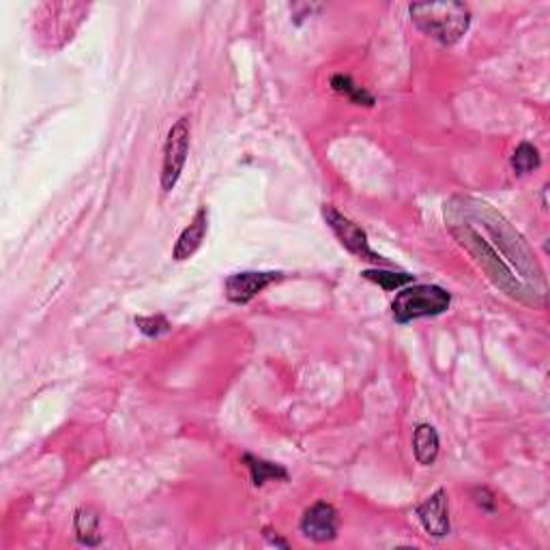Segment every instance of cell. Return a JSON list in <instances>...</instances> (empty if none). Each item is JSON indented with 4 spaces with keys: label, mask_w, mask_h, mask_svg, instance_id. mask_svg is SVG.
I'll return each instance as SVG.
<instances>
[{
    "label": "cell",
    "mask_w": 550,
    "mask_h": 550,
    "mask_svg": "<svg viewBox=\"0 0 550 550\" xmlns=\"http://www.w3.org/2000/svg\"><path fill=\"white\" fill-rule=\"evenodd\" d=\"M282 280L280 271H241V274H232L226 277V297L232 303H249L257 299L265 288Z\"/></svg>",
    "instance_id": "cell-6"
},
{
    "label": "cell",
    "mask_w": 550,
    "mask_h": 550,
    "mask_svg": "<svg viewBox=\"0 0 550 550\" xmlns=\"http://www.w3.org/2000/svg\"><path fill=\"white\" fill-rule=\"evenodd\" d=\"M323 218L327 226L333 230V235L340 239L342 246L351 254H355V257L368 260L372 265H389L381 254H376L374 249L370 248L368 235H365L364 228H359L353 220H348L347 215L340 213L333 204H323Z\"/></svg>",
    "instance_id": "cell-5"
},
{
    "label": "cell",
    "mask_w": 550,
    "mask_h": 550,
    "mask_svg": "<svg viewBox=\"0 0 550 550\" xmlns=\"http://www.w3.org/2000/svg\"><path fill=\"white\" fill-rule=\"evenodd\" d=\"M74 529L76 537L82 546H99L102 544V533H99V514L91 505H82L74 514Z\"/></svg>",
    "instance_id": "cell-10"
},
{
    "label": "cell",
    "mask_w": 550,
    "mask_h": 550,
    "mask_svg": "<svg viewBox=\"0 0 550 550\" xmlns=\"http://www.w3.org/2000/svg\"><path fill=\"white\" fill-rule=\"evenodd\" d=\"M190 138L192 127L190 119L183 116L170 127L164 144V162H162V190L172 192L179 183L183 168H185L187 155H190Z\"/></svg>",
    "instance_id": "cell-4"
},
{
    "label": "cell",
    "mask_w": 550,
    "mask_h": 550,
    "mask_svg": "<svg viewBox=\"0 0 550 550\" xmlns=\"http://www.w3.org/2000/svg\"><path fill=\"white\" fill-rule=\"evenodd\" d=\"M265 537H266V540H269L271 544H275V546H280V548H288V542H286V540H282V537L277 536V531L269 529V527H266V529H265Z\"/></svg>",
    "instance_id": "cell-18"
},
{
    "label": "cell",
    "mask_w": 550,
    "mask_h": 550,
    "mask_svg": "<svg viewBox=\"0 0 550 550\" xmlns=\"http://www.w3.org/2000/svg\"><path fill=\"white\" fill-rule=\"evenodd\" d=\"M542 166L540 151L531 142H520L512 155V168L516 175H529Z\"/></svg>",
    "instance_id": "cell-14"
},
{
    "label": "cell",
    "mask_w": 550,
    "mask_h": 550,
    "mask_svg": "<svg viewBox=\"0 0 550 550\" xmlns=\"http://www.w3.org/2000/svg\"><path fill=\"white\" fill-rule=\"evenodd\" d=\"M410 20L418 29L441 46H454L466 35L471 26V9L464 3H413L409 7Z\"/></svg>",
    "instance_id": "cell-1"
},
{
    "label": "cell",
    "mask_w": 550,
    "mask_h": 550,
    "mask_svg": "<svg viewBox=\"0 0 550 550\" xmlns=\"http://www.w3.org/2000/svg\"><path fill=\"white\" fill-rule=\"evenodd\" d=\"M361 275H364L365 280L379 284L383 291H396V288H402L415 282V275L410 274H393V271H383V269H368Z\"/></svg>",
    "instance_id": "cell-15"
},
{
    "label": "cell",
    "mask_w": 550,
    "mask_h": 550,
    "mask_svg": "<svg viewBox=\"0 0 550 550\" xmlns=\"http://www.w3.org/2000/svg\"><path fill=\"white\" fill-rule=\"evenodd\" d=\"M415 512H418V518L421 525H424L428 536L437 537V540L449 536L452 525H449L447 492L443 491V488H438V491L435 494H430L426 501H421Z\"/></svg>",
    "instance_id": "cell-8"
},
{
    "label": "cell",
    "mask_w": 550,
    "mask_h": 550,
    "mask_svg": "<svg viewBox=\"0 0 550 550\" xmlns=\"http://www.w3.org/2000/svg\"><path fill=\"white\" fill-rule=\"evenodd\" d=\"M438 435L437 430L430 424H419L413 432V454L418 458L419 464L430 466L435 464L437 455H438Z\"/></svg>",
    "instance_id": "cell-11"
},
{
    "label": "cell",
    "mask_w": 550,
    "mask_h": 550,
    "mask_svg": "<svg viewBox=\"0 0 550 550\" xmlns=\"http://www.w3.org/2000/svg\"><path fill=\"white\" fill-rule=\"evenodd\" d=\"M299 529L308 540L316 544H325L336 540L338 536V512L331 503L316 501L310 505L302 516Z\"/></svg>",
    "instance_id": "cell-7"
},
{
    "label": "cell",
    "mask_w": 550,
    "mask_h": 550,
    "mask_svg": "<svg viewBox=\"0 0 550 550\" xmlns=\"http://www.w3.org/2000/svg\"><path fill=\"white\" fill-rule=\"evenodd\" d=\"M243 464L249 469L254 486H265L266 482H288V471L282 464L269 463V460L257 458V455L246 454L243 455Z\"/></svg>",
    "instance_id": "cell-12"
},
{
    "label": "cell",
    "mask_w": 550,
    "mask_h": 550,
    "mask_svg": "<svg viewBox=\"0 0 550 550\" xmlns=\"http://www.w3.org/2000/svg\"><path fill=\"white\" fill-rule=\"evenodd\" d=\"M454 237L458 239L460 243H463V248H466L471 252V257H473L477 263L484 266V271L488 275H491V280L497 284L501 291H505L508 294H512L516 299H522L525 302V286L520 284L518 280L512 275V271L508 269V266L503 265V260L497 257V252L488 246V241L480 237V232H475L473 228L464 226V228H454Z\"/></svg>",
    "instance_id": "cell-3"
},
{
    "label": "cell",
    "mask_w": 550,
    "mask_h": 550,
    "mask_svg": "<svg viewBox=\"0 0 550 550\" xmlns=\"http://www.w3.org/2000/svg\"><path fill=\"white\" fill-rule=\"evenodd\" d=\"M449 303H452V294L443 286L415 284L396 294L392 302V314L396 323L407 325L410 320L447 312Z\"/></svg>",
    "instance_id": "cell-2"
},
{
    "label": "cell",
    "mask_w": 550,
    "mask_h": 550,
    "mask_svg": "<svg viewBox=\"0 0 550 550\" xmlns=\"http://www.w3.org/2000/svg\"><path fill=\"white\" fill-rule=\"evenodd\" d=\"M471 494H473V501L477 508L482 509V512L492 514L494 509H497V499H494V494L488 491V488H475Z\"/></svg>",
    "instance_id": "cell-17"
},
{
    "label": "cell",
    "mask_w": 550,
    "mask_h": 550,
    "mask_svg": "<svg viewBox=\"0 0 550 550\" xmlns=\"http://www.w3.org/2000/svg\"><path fill=\"white\" fill-rule=\"evenodd\" d=\"M207 230H209V209L200 207L196 211V215H194V220L190 221V226H185V230L181 232L179 239H176L175 249H172V258L175 260L192 258L200 249V246H203L204 237H207Z\"/></svg>",
    "instance_id": "cell-9"
},
{
    "label": "cell",
    "mask_w": 550,
    "mask_h": 550,
    "mask_svg": "<svg viewBox=\"0 0 550 550\" xmlns=\"http://www.w3.org/2000/svg\"><path fill=\"white\" fill-rule=\"evenodd\" d=\"M331 88L338 93V95L347 97L348 102L355 105H365V108H372V105L376 104L374 95H372L370 91H365L364 86H359L357 82H355L353 77L347 74L331 76Z\"/></svg>",
    "instance_id": "cell-13"
},
{
    "label": "cell",
    "mask_w": 550,
    "mask_h": 550,
    "mask_svg": "<svg viewBox=\"0 0 550 550\" xmlns=\"http://www.w3.org/2000/svg\"><path fill=\"white\" fill-rule=\"evenodd\" d=\"M136 325H138V329H140L144 336H149V338H159V336H164V333L170 331V323L162 314L138 316Z\"/></svg>",
    "instance_id": "cell-16"
}]
</instances>
